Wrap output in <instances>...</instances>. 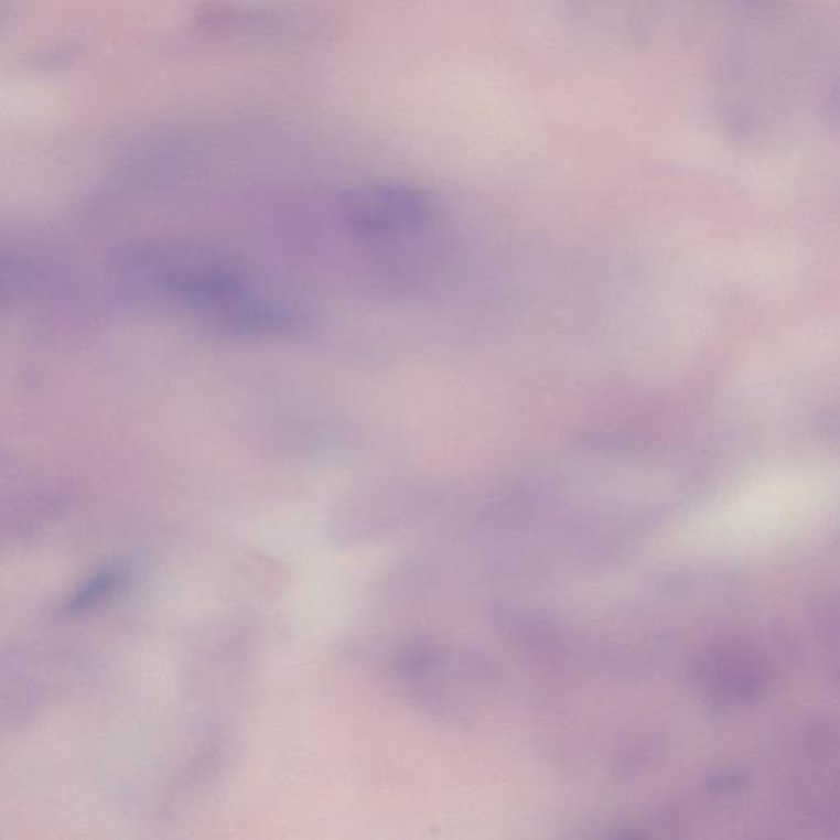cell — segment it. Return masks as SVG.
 <instances>
[{"label":"cell","mask_w":840,"mask_h":840,"mask_svg":"<svg viewBox=\"0 0 840 840\" xmlns=\"http://www.w3.org/2000/svg\"><path fill=\"white\" fill-rule=\"evenodd\" d=\"M127 270L173 309L190 312L235 335L294 332V311L257 291L245 274L200 248L143 251Z\"/></svg>","instance_id":"cell-1"},{"label":"cell","mask_w":840,"mask_h":840,"mask_svg":"<svg viewBox=\"0 0 840 840\" xmlns=\"http://www.w3.org/2000/svg\"><path fill=\"white\" fill-rule=\"evenodd\" d=\"M342 214L353 235L381 240L419 227L430 214L429 197L402 184H373L345 194Z\"/></svg>","instance_id":"cell-2"}]
</instances>
